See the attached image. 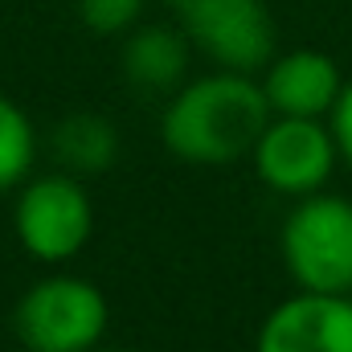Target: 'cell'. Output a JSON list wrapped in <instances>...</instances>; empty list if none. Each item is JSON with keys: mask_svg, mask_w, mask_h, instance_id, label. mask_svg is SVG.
Listing matches in <instances>:
<instances>
[{"mask_svg": "<svg viewBox=\"0 0 352 352\" xmlns=\"http://www.w3.org/2000/svg\"><path fill=\"white\" fill-rule=\"evenodd\" d=\"M270 115L263 82L242 70H217L173 90L160 111V140L176 160L230 164L254 152Z\"/></svg>", "mask_w": 352, "mask_h": 352, "instance_id": "1", "label": "cell"}, {"mask_svg": "<svg viewBox=\"0 0 352 352\" xmlns=\"http://www.w3.org/2000/svg\"><path fill=\"white\" fill-rule=\"evenodd\" d=\"M283 263L299 291L352 295V201L336 192L299 197L283 221Z\"/></svg>", "mask_w": 352, "mask_h": 352, "instance_id": "2", "label": "cell"}, {"mask_svg": "<svg viewBox=\"0 0 352 352\" xmlns=\"http://www.w3.org/2000/svg\"><path fill=\"white\" fill-rule=\"evenodd\" d=\"M107 295L78 274H50L12 307L16 340L29 352H90L107 336Z\"/></svg>", "mask_w": 352, "mask_h": 352, "instance_id": "3", "label": "cell"}, {"mask_svg": "<svg viewBox=\"0 0 352 352\" xmlns=\"http://www.w3.org/2000/svg\"><path fill=\"white\" fill-rule=\"evenodd\" d=\"M12 230L29 258L45 266L70 263L94 234V205L74 173H50L21 184Z\"/></svg>", "mask_w": 352, "mask_h": 352, "instance_id": "4", "label": "cell"}, {"mask_svg": "<svg viewBox=\"0 0 352 352\" xmlns=\"http://www.w3.org/2000/svg\"><path fill=\"white\" fill-rule=\"evenodd\" d=\"M173 21L221 70L258 74L274 58V21L263 0H168Z\"/></svg>", "mask_w": 352, "mask_h": 352, "instance_id": "5", "label": "cell"}, {"mask_svg": "<svg viewBox=\"0 0 352 352\" xmlns=\"http://www.w3.org/2000/svg\"><path fill=\"white\" fill-rule=\"evenodd\" d=\"M250 160H254L266 188H274L283 197H311L332 180L340 148H336L332 127L324 119L270 115Z\"/></svg>", "mask_w": 352, "mask_h": 352, "instance_id": "6", "label": "cell"}, {"mask_svg": "<svg viewBox=\"0 0 352 352\" xmlns=\"http://www.w3.org/2000/svg\"><path fill=\"white\" fill-rule=\"evenodd\" d=\"M254 352H352V295L299 291L258 328Z\"/></svg>", "mask_w": 352, "mask_h": 352, "instance_id": "7", "label": "cell"}, {"mask_svg": "<svg viewBox=\"0 0 352 352\" xmlns=\"http://www.w3.org/2000/svg\"><path fill=\"white\" fill-rule=\"evenodd\" d=\"M263 94L274 115H303V119H328V111L336 107L344 74L336 66V58L320 54V50H291L278 54L263 66Z\"/></svg>", "mask_w": 352, "mask_h": 352, "instance_id": "8", "label": "cell"}, {"mask_svg": "<svg viewBox=\"0 0 352 352\" xmlns=\"http://www.w3.org/2000/svg\"><path fill=\"white\" fill-rule=\"evenodd\" d=\"M188 62H192V41L184 37L180 25H144L123 41L119 66L123 78L135 90L148 94H173L188 82Z\"/></svg>", "mask_w": 352, "mask_h": 352, "instance_id": "9", "label": "cell"}, {"mask_svg": "<svg viewBox=\"0 0 352 352\" xmlns=\"http://www.w3.org/2000/svg\"><path fill=\"white\" fill-rule=\"evenodd\" d=\"M50 144H54L58 164L74 176H98L119 160V131L111 127V119H102L94 111L66 115L54 127Z\"/></svg>", "mask_w": 352, "mask_h": 352, "instance_id": "10", "label": "cell"}, {"mask_svg": "<svg viewBox=\"0 0 352 352\" xmlns=\"http://www.w3.org/2000/svg\"><path fill=\"white\" fill-rule=\"evenodd\" d=\"M33 160H37V131L29 115L8 94H0V192L21 188Z\"/></svg>", "mask_w": 352, "mask_h": 352, "instance_id": "11", "label": "cell"}, {"mask_svg": "<svg viewBox=\"0 0 352 352\" xmlns=\"http://www.w3.org/2000/svg\"><path fill=\"white\" fill-rule=\"evenodd\" d=\"M148 0H78V16L82 25L102 33V37H115V33H127L140 12H144Z\"/></svg>", "mask_w": 352, "mask_h": 352, "instance_id": "12", "label": "cell"}, {"mask_svg": "<svg viewBox=\"0 0 352 352\" xmlns=\"http://www.w3.org/2000/svg\"><path fill=\"white\" fill-rule=\"evenodd\" d=\"M328 127H332V140H336L340 156L352 164V82H344L340 98H336V107L328 111Z\"/></svg>", "mask_w": 352, "mask_h": 352, "instance_id": "13", "label": "cell"}, {"mask_svg": "<svg viewBox=\"0 0 352 352\" xmlns=\"http://www.w3.org/2000/svg\"><path fill=\"white\" fill-rule=\"evenodd\" d=\"M90 352H131V349H102V344H98V349H90Z\"/></svg>", "mask_w": 352, "mask_h": 352, "instance_id": "14", "label": "cell"}]
</instances>
